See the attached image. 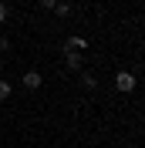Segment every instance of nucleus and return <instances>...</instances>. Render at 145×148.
Masks as SVG:
<instances>
[{"mask_svg": "<svg viewBox=\"0 0 145 148\" xmlns=\"http://www.w3.org/2000/svg\"><path fill=\"white\" fill-rule=\"evenodd\" d=\"M41 84H44V77H41L37 71H27V74H24V88H27V91H37Z\"/></svg>", "mask_w": 145, "mask_h": 148, "instance_id": "obj_2", "label": "nucleus"}, {"mask_svg": "<svg viewBox=\"0 0 145 148\" xmlns=\"http://www.w3.org/2000/svg\"><path fill=\"white\" fill-rule=\"evenodd\" d=\"M81 84H84V88H95L98 81H95V74H84V77H81Z\"/></svg>", "mask_w": 145, "mask_h": 148, "instance_id": "obj_7", "label": "nucleus"}, {"mask_svg": "<svg viewBox=\"0 0 145 148\" xmlns=\"http://www.w3.org/2000/svg\"><path fill=\"white\" fill-rule=\"evenodd\" d=\"M81 47H88V40H84V37H71V40L64 44V51H81Z\"/></svg>", "mask_w": 145, "mask_h": 148, "instance_id": "obj_3", "label": "nucleus"}, {"mask_svg": "<svg viewBox=\"0 0 145 148\" xmlns=\"http://www.w3.org/2000/svg\"><path fill=\"white\" fill-rule=\"evenodd\" d=\"M3 20H7V7H3V3H0V24H3Z\"/></svg>", "mask_w": 145, "mask_h": 148, "instance_id": "obj_9", "label": "nucleus"}, {"mask_svg": "<svg viewBox=\"0 0 145 148\" xmlns=\"http://www.w3.org/2000/svg\"><path fill=\"white\" fill-rule=\"evenodd\" d=\"M54 14H57V17H68V14H71V7H68V3H57Z\"/></svg>", "mask_w": 145, "mask_h": 148, "instance_id": "obj_6", "label": "nucleus"}, {"mask_svg": "<svg viewBox=\"0 0 145 148\" xmlns=\"http://www.w3.org/2000/svg\"><path fill=\"white\" fill-rule=\"evenodd\" d=\"M41 7H44V10H54V7H57V0H41Z\"/></svg>", "mask_w": 145, "mask_h": 148, "instance_id": "obj_8", "label": "nucleus"}, {"mask_svg": "<svg viewBox=\"0 0 145 148\" xmlns=\"http://www.w3.org/2000/svg\"><path fill=\"white\" fill-rule=\"evenodd\" d=\"M7 47H10V40H7V37H0V51H7Z\"/></svg>", "mask_w": 145, "mask_h": 148, "instance_id": "obj_10", "label": "nucleus"}, {"mask_svg": "<svg viewBox=\"0 0 145 148\" xmlns=\"http://www.w3.org/2000/svg\"><path fill=\"white\" fill-rule=\"evenodd\" d=\"M115 88H118V91H135V74H128V71H118L115 74Z\"/></svg>", "mask_w": 145, "mask_h": 148, "instance_id": "obj_1", "label": "nucleus"}, {"mask_svg": "<svg viewBox=\"0 0 145 148\" xmlns=\"http://www.w3.org/2000/svg\"><path fill=\"white\" fill-rule=\"evenodd\" d=\"M10 91H14V88H10L7 81H0V101H7V98H10Z\"/></svg>", "mask_w": 145, "mask_h": 148, "instance_id": "obj_5", "label": "nucleus"}, {"mask_svg": "<svg viewBox=\"0 0 145 148\" xmlns=\"http://www.w3.org/2000/svg\"><path fill=\"white\" fill-rule=\"evenodd\" d=\"M68 67L71 71H81V54L78 51H68Z\"/></svg>", "mask_w": 145, "mask_h": 148, "instance_id": "obj_4", "label": "nucleus"}]
</instances>
